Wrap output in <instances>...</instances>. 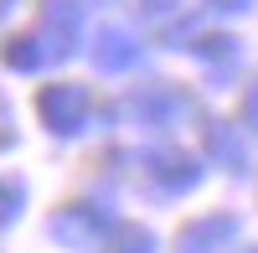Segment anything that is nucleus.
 I'll list each match as a JSON object with an SVG mask.
<instances>
[{
	"label": "nucleus",
	"mask_w": 258,
	"mask_h": 253,
	"mask_svg": "<svg viewBox=\"0 0 258 253\" xmlns=\"http://www.w3.org/2000/svg\"><path fill=\"white\" fill-rule=\"evenodd\" d=\"M36 109H41V119H47V130L78 135L83 124H88V93H83L78 83H52V88H41Z\"/></svg>",
	"instance_id": "f257e3e1"
},
{
	"label": "nucleus",
	"mask_w": 258,
	"mask_h": 253,
	"mask_svg": "<svg viewBox=\"0 0 258 253\" xmlns=\"http://www.w3.org/2000/svg\"><path fill=\"white\" fill-rule=\"evenodd\" d=\"M103 227H109V212H98V207L78 202V207H68V212H57L52 233H57L62 243H73V248H93V243L103 238Z\"/></svg>",
	"instance_id": "f03ea898"
},
{
	"label": "nucleus",
	"mask_w": 258,
	"mask_h": 253,
	"mask_svg": "<svg viewBox=\"0 0 258 253\" xmlns=\"http://www.w3.org/2000/svg\"><path fill=\"white\" fill-rule=\"evenodd\" d=\"M145 171L155 176L160 186H170V192H186V186H197V160L191 155H181V150H150L145 155Z\"/></svg>",
	"instance_id": "7ed1b4c3"
},
{
	"label": "nucleus",
	"mask_w": 258,
	"mask_h": 253,
	"mask_svg": "<svg viewBox=\"0 0 258 253\" xmlns=\"http://www.w3.org/2000/svg\"><path fill=\"white\" fill-rule=\"evenodd\" d=\"M140 57V41L129 36L124 26H109V31H98V47H93V62L103 73H124L129 62Z\"/></svg>",
	"instance_id": "20e7f679"
},
{
	"label": "nucleus",
	"mask_w": 258,
	"mask_h": 253,
	"mask_svg": "<svg viewBox=\"0 0 258 253\" xmlns=\"http://www.w3.org/2000/svg\"><path fill=\"white\" fill-rule=\"evenodd\" d=\"M232 227H238V217H227V212L191 222L186 233H181V253H212V248H222V243L232 238Z\"/></svg>",
	"instance_id": "39448f33"
},
{
	"label": "nucleus",
	"mask_w": 258,
	"mask_h": 253,
	"mask_svg": "<svg viewBox=\"0 0 258 253\" xmlns=\"http://www.w3.org/2000/svg\"><path fill=\"white\" fill-rule=\"evenodd\" d=\"M135 109H140L150 124H176V119L186 114V98H181L176 88H145V93L135 98Z\"/></svg>",
	"instance_id": "423d86ee"
},
{
	"label": "nucleus",
	"mask_w": 258,
	"mask_h": 253,
	"mask_svg": "<svg viewBox=\"0 0 258 253\" xmlns=\"http://www.w3.org/2000/svg\"><path fill=\"white\" fill-rule=\"evenodd\" d=\"M41 26H47V36H62V57H68L73 36H78V0H47V6H41Z\"/></svg>",
	"instance_id": "0eeeda50"
},
{
	"label": "nucleus",
	"mask_w": 258,
	"mask_h": 253,
	"mask_svg": "<svg viewBox=\"0 0 258 253\" xmlns=\"http://www.w3.org/2000/svg\"><path fill=\"white\" fill-rule=\"evenodd\" d=\"M207 145H212V155H217V160H227V171H243V165H248L243 145H238V135H232L227 124H212V130H207Z\"/></svg>",
	"instance_id": "6e6552de"
},
{
	"label": "nucleus",
	"mask_w": 258,
	"mask_h": 253,
	"mask_svg": "<svg viewBox=\"0 0 258 253\" xmlns=\"http://www.w3.org/2000/svg\"><path fill=\"white\" fill-rule=\"evenodd\" d=\"M41 36H21V41H11L6 47V68H16V73H31V68H41L47 62V47H36Z\"/></svg>",
	"instance_id": "1a4fd4ad"
},
{
	"label": "nucleus",
	"mask_w": 258,
	"mask_h": 253,
	"mask_svg": "<svg viewBox=\"0 0 258 253\" xmlns=\"http://www.w3.org/2000/svg\"><path fill=\"white\" fill-rule=\"evenodd\" d=\"M191 52H197V57H232L238 41H232V36H202V41H191Z\"/></svg>",
	"instance_id": "9d476101"
},
{
	"label": "nucleus",
	"mask_w": 258,
	"mask_h": 253,
	"mask_svg": "<svg viewBox=\"0 0 258 253\" xmlns=\"http://www.w3.org/2000/svg\"><path fill=\"white\" fill-rule=\"evenodd\" d=\"M21 197H26V192H21V186H11V181H0V222H11V217H16V207H21Z\"/></svg>",
	"instance_id": "9b49d317"
},
{
	"label": "nucleus",
	"mask_w": 258,
	"mask_h": 253,
	"mask_svg": "<svg viewBox=\"0 0 258 253\" xmlns=\"http://www.w3.org/2000/svg\"><path fill=\"white\" fill-rule=\"evenodd\" d=\"M243 119L258 130V83H253V88H248V98H243Z\"/></svg>",
	"instance_id": "f8f14e48"
},
{
	"label": "nucleus",
	"mask_w": 258,
	"mask_h": 253,
	"mask_svg": "<svg viewBox=\"0 0 258 253\" xmlns=\"http://www.w3.org/2000/svg\"><path fill=\"white\" fill-rule=\"evenodd\" d=\"M212 11H248V0H207Z\"/></svg>",
	"instance_id": "ddd939ff"
},
{
	"label": "nucleus",
	"mask_w": 258,
	"mask_h": 253,
	"mask_svg": "<svg viewBox=\"0 0 258 253\" xmlns=\"http://www.w3.org/2000/svg\"><path fill=\"white\" fill-rule=\"evenodd\" d=\"M11 6H16V0H0V16H6V11H11Z\"/></svg>",
	"instance_id": "4468645a"
},
{
	"label": "nucleus",
	"mask_w": 258,
	"mask_h": 253,
	"mask_svg": "<svg viewBox=\"0 0 258 253\" xmlns=\"http://www.w3.org/2000/svg\"><path fill=\"white\" fill-rule=\"evenodd\" d=\"M248 253H258V248H248Z\"/></svg>",
	"instance_id": "2eb2a0df"
}]
</instances>
